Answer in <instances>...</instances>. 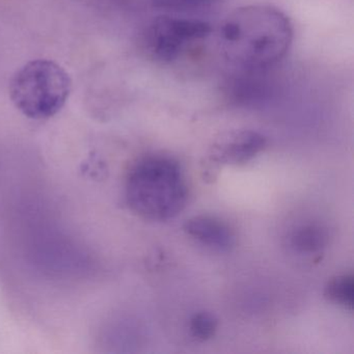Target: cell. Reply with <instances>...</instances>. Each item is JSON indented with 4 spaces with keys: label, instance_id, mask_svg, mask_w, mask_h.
<instances>
[{
    "label": "cell",
    "instance_id": "6da1fadb",
    "mask_svg": "<svg viewBox=\"0 0 354 354\" xmlns=\"http://www.w3.org/2000/svg\"><path fill=\"white\" fill-rule=\"evenodd\" d=\"M221 51L239 70H266L281 62L293 41L289 18L277 8L246 6L230 14L221 28Z\"/></svg>",
    "mask_w": 354,
    "mask_h": 354
},
{
    "label": "cell",
    "instance_id": "7a4b0ae2",
    "mask_svg": "<svg viewBox=\"0 0 354 354\" xmlns=\"http://www.w3.org/2000/svg\"><path fill=\"white\" fill-rule=\"evenodd\" d=\"M125 198L142 218L165 221L185 208L188 187L181 165L171 157L149 155L136 161L127 175Z\"/></svg>",
    "mask_w": 354,
    "mask_h": 354
},
{
    "label": "cell",
    "instance_id": "3957f363",
    "mask_svg": "<svg viewBox=\"0 0 354 354\" xmlns=\"http://www.w3.org/2000/svg\"><path fill=\"white\" fill-rule=\"evenodd\" d=\"M10 98L32 120H47L62 111L72 91L69 74L59 64L36 59L22 66L10 82Z\"/></svg>",
    "mask_w": 354,
    "mask_h": 354
},
{
    "label": "cell",
    "instance_id": "277c9868",
    "mask_svg": "<svg viewBox=\"0 0 354 354\" xmlns=\"http://www.w3.org/2000/svg\"><path fill=\"white\" fill-rule=\"evenodd\" d=\"M211 30L210 24L201 20L159 16L145 32V48L154 61L173 63L190 45L206 39Z\"/></svg>",
    "mask_w": 354,
    "mask_h": 354
},
{
    "label": "cell",
    "instance_id": "5b68a950",
    "mask_svg": "<svg viewBox=\"0 0 354 354\" xmlns=\"http://www.w3.org/2000/svg\"><path fill=\"white\" fill-rule=\"evenodd\" d=\"M267 140L254 130H233L211 147L210 158L221 165H245L264 150Z\"/></svg>",
    "mask_w": 354,
    "mask_h": 354
},
{
    "label": "cell",
    "instance_id": "8992f818",
    "mask_svg": "<svg viewBox=\"0 0 354 354\" xmlns=\"http://www.w3.org/2000/svg\"><path fill=\"white\" fill-rule=\"evenodd\" d=\"M184 231L200 243L221 250L231 252L236 245V235L229 225L216 217L198 215L184 223Z\"/></svg>",
    "mask_w": 354,
    "mask_h": 354
},
{
    "label": "cell",
    "instance_id": "52a82bcc",
    "mask_svg": "<svg viewBox=\"0 0 354 354\" xmlns=\"http://www.w3.org/2000/svg\"><path fill=\"white\" fill-rule=\"evenodd\" d=\"M290 242L299 254H316L328 243V234L319 225H301L292 233Z\"/></svg>",
    "mask_w": 354,
    "mask_h": 354
},
{
    "label": "cell",
    "instance_id": "ba28073f",
    "mask_svg": "<svg viewBox=\"0 0 354 354\" xmlns=\"http://www.w3.org/2000/svg\"><path fill=\"white\" fill-rule=\"evenodd\" d=\"M325 296L329 301L343 306L346 310H353L354 279L351 273L333 277L325 288Z\"/></svg>",
    "mask_w": 354,
    "mask_h": 354
},
{
    "label": "cell",
    "instance_id": "9c48e42d",
    "mask_svg": "<svg viewBox=\"0 0 354 354\" xmlns=\"http://www.w3.org/2000/svg\"><path fill=\"white\" fill-rule=\"evenodd\" d=\"M225 0H136L134 8H152L165 11L200 9L223 3Z\"/></svg>",
    "mask_w": 354,
    "mask_h": 354
},
{
    "label": "cell",
    "instance_id": "30bf717a",
    "mask_svg": "<svg viewBox=\"0 0 354 354\" xmlns=\"http://www.w3.org/2000/svg\"><path fill=\"white\" fill-rule=\"evenodd\" d=\"M217 325L218 324H217L216 318L211 313H196L190 318V333L198 341H208L216 333Z\"/></svg>",
    "mask_w": 354,
    "mask_h": 354
}]
</instances>
